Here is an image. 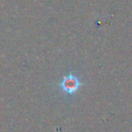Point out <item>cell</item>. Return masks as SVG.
<instances>
[{
    "label": "cell",
    "mask_w": 132,
    "mask_h": 132,
    "mask_svg": "<svg viewBox=\"0 0 132 132\" xmlns=\"http://www.w3.org/2000/svg\"><path fill=\"white\" fill-rule=\"evenodd\" d=\"M80 86H81V82L79 79L72 74L64 77L61 82V88L62 89V90L70 94L77 92Z\"/></svg>",
    "instance_id": "cell-1"
}]
</instances>
